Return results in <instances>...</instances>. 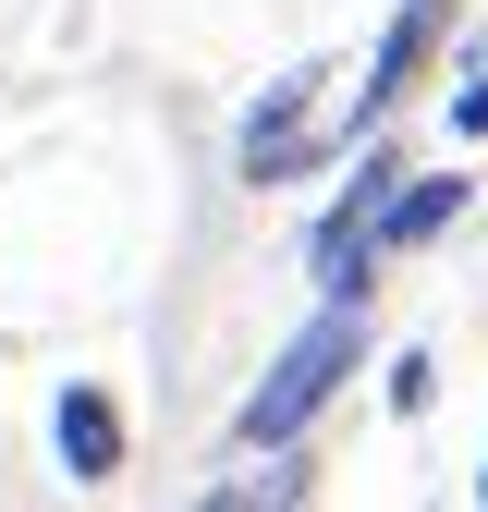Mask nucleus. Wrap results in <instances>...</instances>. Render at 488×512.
<instances>
[{
	"label": "nucleus",
	"instance_id": "nucleus-4",
	"mask_svg": "<svg viewBox=\"0 0 488 512\" xmlns=\"http://www.w3.org/2000/svg\"><path fill=\"white\" fill-rule=\"evenodd\" d=\"M452 37V0H403L391 13V37H379V61H366V86H354V122H379V110H403L415 98V74H427V49ZM342 122V135H354Z\"/></svg>",
	"mask_w": 488,
	"mask_h": 512
},
{
	"label": "nucleus",
	"instance_id": "nucleus-8",
	"mask_svg": "<svg viewBox=\"0 0 488 512\" xmlns=\"http://www.w3.org/2000/svg\"><path fill=\"white\" fill-rule=\"evenodd\" d=\"M427 391H440V366L403 354V366H391V415H427Z\"/></svg>",
	"mask_w": 488,
	"mask_h": 512
},
{
	"label": "nucleus",
	"instance_id": "nucleus-9",
	"mask_svg": "<svg viewBox=\"0 0 488 512\" xmlns=\"http://www.w3.org/2000/svg\"><path fill=\"white\" fill-rule=\"evenodd\" d=\"M452 135H488V74H464V98H452Z\"/></svg>",
	"mask_w": 488,
	"mask_h": 512
},
{
	"label": "nucleus",
	"instance_id": "nucleus-5",
	"mask_svg": "<svg viewBox=\"0 0 488 512\" xmlns=\"http://www.w3.org/2000/svg\"><path fill=\"white\" fill-rule=\"evenodd\" d=\"M49 452H61V476H74V488H110V476H122V415H110V391L61 378V403H49Z\"/></svg>",
	"mask_w": 488,
	"mask_h": 512
},
{
	"label": "nucleus",
	"instance_id": "nucleus-2",
	"mask_svg": "<svg viewBox=\"0 0 488 512\" xmlns=\"http://www.w3.org/2000/svg\"><path fill=\"white\" fill-rule=\"evenodd\" d=\"M391 183H403V159H391V147H366L354 183H342V208L318 220V244H305V269H318L330 305H366V281H379V196H391Z\"/></svg>",
	"mask_w": 488,
	"mask_h": 512
},
{
	"label": "nucleus",
	"instance_id": "nucleus-6",
	"mask_svg": "<svg viewBox=\"0 0 488 512\" xmlns=\"http://www.w3.org/2000/svg\"><path fill=\"white\" fill-rule=\"evenodd\" d=\"M452 220H464V171H427V183L403 171L391 196H379V256H415V244H440Z\"/></svg>",
	"mask_w": 488,
	"mask_h": 512
},
{
	"label": "nucleus",
	"instance_id": "nucleus-1",
	"mask_svg": "<svg viewBox=\"0 0 488 512\" xmlns=\"http://www.w3.org/2000/svg\"><path fill=\"white\" fill-rule=\"evenodd\" d=\"M354 366H366V305H330V293H318V317H305V330L281 342V366L244 391L232 439H244V452H293V439L330 415V391H342Z\"/></svg>",
	"mask_w": 488,
	"mask_h": 512
},
{
	"label": "nucleus",
	"instance_id": "nucleus-3",
	"mask_svg": "<svg viewBox=\"0 0 488 512\" xmlns=\"http://www.w3.org/2000/svg\"><path fill=\"white\" fill-rule=\"evenodd\" d=\"M318 86H330V74H281V86H257V110H244V183H293V171L330 159V135H318Z\"/></svg>",
	"mask_w": 488,
	"mask_h": 512
},
{
	"label": "nucleus",
	"instance_id": "nucleus-10",
	"mask_svg": "<svg viewBox=\"0 0 488 512\" xmlns=\"http://www.w3.org/2000/svg\"><path fill=\"white\" fill-rule=\"evenodd\" d=\"M476 500H488V464H476Z\"/></svg>",
	"mask_w": 488,
	"mask_h": 512
},
{
	"label": "nucleus",
	"instance_id": "nucleus-7",
	"mask_svg": "<svg viewBox=\"0 0 488 512\" xmlns=\"http://www.w3.org/2000/svg\"><path fill=\"white\" fill-rule=\"evenodd\" d=\"M220 512H244V500H305V464H269V476H232V488H208Z\"/></svg>",
	"mask_w": 488,
	"mask_h": 512
}]
</instances>
